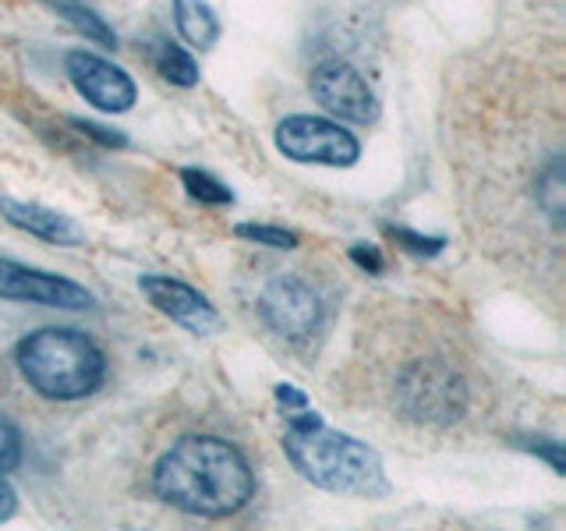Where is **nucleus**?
<instances>
[{
    "mask_svg": "<svg viewBox=\"0 0 566 531\" xmlns=\"http://www.w3.org/2000/svg\"><path fill=\"white\" fill-rule=\"evenodd\" d=\"M153 492L191 518H230L255 496V471L230 439L185 436L156 460Z\"/></svg>",
    "mask_w": 566,
    "mask_h": 531,
    "instance_id": "nucleus-1",
    "label": "nucleus"
},
{
    "mask_svg": "<svg viewBox=\"0 0 566 531\" xmlns=\"http://www.w3.org/2000/svg\"><path fill=\"white\" fill-rule=\"evenodd\" d=\"M283 454H287L291 468L315 489L361 496V500H379L389 492L382 457L368 442L329 429L326 421L301 433L287 429L283 433Z\"/></svg>",
    "mask_w": 566,
    "mask_h": 531,
    "instance_id": "nucleus-2",
    "label": "nucleus"
},
{
    "mask_svg": "<svg viewBox=\"0 0 566 531\" xmlns=\"http://www.w3.org/2000/svg\"><path fill=\"white\" fill-rule=\"evenodd\" d=\"M22 379L46 400H82L106 379V354L78 330L43 326L14 347Z\"/></svg>",
    "mask_w": 566,
    "mask_h": 531,
    "instance_id": "nucleus-3",
    "label": "nucleus"
},
{
    "mask_svg": "<svg viewBox=\"0 0 566 531\" xmlns=\"http://www.w3.org/2000/svg\"><path fill=\"white\" fill-rule=\"evenodd\" d=\"M468 404L471 386L450 362L418 358L397 376V407L418 425H453Z\"/></svg>",
    "mask_w": 566,
    "mask_h": 531,
    "instance_id": "nucleus-4",
    "label": "nucleus"
},
{
    "mask_svg": "<svg viewBox=\"0 0 566 531\" xmlns=\"http://www.w3.org/2000/svg\"><path fill=\"white\" fill-rule=\"evenodd\" d=\"M276 149L294 159V164H318V167H354L361 156V142L336 121L291 114L276 124Z\"/></svg>",
    "mask_w": 566,
    "mask_h": 531,
    "instance_id": "nucleus-5",
    "label": "nucleus"
},
{
    "mask_svg": "<svg viewBox=\"0 0 566 531\" xmlns=\"http://www.w3.org/2000/svg\"><path fill=\"white\" fill-rule=\"evenodd\" d=\"M259 315L270 333L287 344H305L323 326V298L297 277H276L259 294Z\"/></svg>",
    "mask_w": 566,
    "mask_h": 531,
    "instance_id": "nucleus-6",
    "label": "nucleus"
},
{
    "mask_svg": "<svg viewBox=\"0 0 566 531\" xmlns=\"http://www.w3.org/2000/svg\"><path fill=\"white\" fill-rule=\"evenodd\" d=\"M308 85H312L315 103L323 106V111H329L333 117L350 121V124H376L379 121V100L371 93L368 79L354 64H347L340 58L318 61L312 67Z\"/></svg>",
    "mask_w": 566,
    "mask_h": 531,
    "instance_id": "nucleus-7",
    "label": "nucleus"
},
{
    "mask_svg": "<svg viewBox=\"0 0 566 531\" xmlns=\"http://www.w3.org/2000/svg\"><path fill=\"white\" fill-rule=\"evenodd\" d=\"M0 301H22V305H46L64 312L93 309V291L61 273L35 270V266L0 256Z\"/></svg>",
    "mask_w": 566,
    "mask_h": 531,
    "instance_id": "nucleus-8",
    "label": "nucleus"
},
{
    "mask_svg": "<svg viewBox=\"0 0 566 531\" xmlns=\"http://www.w3.org/2000/svg\"><path fill=\"white\" fill-rule=\"evenodd\" d=\"M64 71H67L71 85L78 88V96L85 103H93L103 114H124V111H132L138 100V88L128 71L117 67L114 61L99 58V53L71 50L64 58Z\"/></svg>",
    "mask_w": 566,
    "mask_h": 531,
    "instance_id": "nucleus-9",
    "label": "nucleus"
},
{
    "mask_svg": "<svg viewBox=\"0 0 566 531\" xmlns=\"http://www.w3.org/2000/svg\"><path fill=\"white\" fill-rule=\"evenodd\" d=\"M138 291L146 294V301L156 312H164L167 319H174L177 326H185L195 336H209L223 326V315L212 309V301L185 280H174L164 273H142Z\"/></svg>",
    "mask_w": 566,
    "mask_h": 531,
    "instance_id": "nucleus-10",
    "label": "nucleus"
},
{
    "mask_svg": "<svg viewBox=\"0 0 566 531\" xmlns=\"http://www.w3.org/2000/svg\"><path fill=\"white\" fill-rule=\"evenodd\" d=\"M0 217L14 230H22V235L40 238L57 248H75L85 241V230L71 220L67 212H57L43 202H22V199H14V195H0Z\"/></svg>",
    "mask_w": 566,
    "mask_h": 531,
    "instance_id": "nucleus-11",
    "label": "nucleus"
},
{
    "mask_svg": "<svg viewBox=\"0 0 566 531\" xmlns=\"http://www.w3.org/2000/svg\"><path fill=\"white\" fill-rule=\"evenodd\" d=\"M174 25L185 35V43L209 50L220 40V18L206 0H174Z\"/></svg>",
    "mask_w": 566,
    "mask_h": 531,
    "instance_id": "nucleus-12",
    "label": "nucleus"
},
{
    "mask_svg": "<svg viewBox=\"0 0 566 531\" xmlns=\"http://www.w3.org/2000/svg\"><path fill=\"white\" fill-rule=\"evenodd\" d=\"M149 61L156 67V75L167 79L170 85H181V88L199 85V64H195L191 53L185 46H177L174 40H164V35H159V40H153Z\"/></svg>",
    "mask_w": 566,
    "mask_h": 531,
    "instance_id": "nucleus-13",
    "label": "nucleus"
},
{
    "mask_svg": "<svg viewBox=\"0 0 566 531\" xmlns=\"http://www.w3.org/2000/svg\"><path fill=\"white\" fill-rule=\"evenodd\" d=\"M50 8L57 11V18H64L78 35H85L88 43L106 46V50L117 46V32L106 25V18H99L93 8H85L82 0H50Z\"/></svg>",
    "mask_w": 566,
    "mask_h": 531,
    "instance_id": "nucleus-14",
    "label": "nucleus"
},
{
    "mask_svg": "<svg viewBox=\"0 0 566 531\" xmlns=\"http://www.w3.org/2000/svg\"><path fill=\"white\" fill-rule=\"evenodd\" d=\"M535 199H538V209L548 217V223L559 230L563 227V217H566V170H563V159L559 156H553L538 170Z\"/></svg>",
    "mask_w": 566,
    "mask_h": 531,
    "instance_id": "nucleus-15",
    "label": "nucleus"
},
{
    "mask_svg": "<svg viewBox=\"0 0 566 531\" xmlns=\"http://www.w3.org/2000/svg\"><path fill=\"white\" fill-rule=\"evenodd\" d=\"M181 185L188 191V199H195L199 206H234V191H230L223 181H217L212 174L206 170H195V167H185L181 170Z\"/></svg>",
    "mask_w": 566,
    "mask_h": 531,
    "instance_id": "nucleus-16",
    "label": "nucleus"
},
{
    "mask_svg": "<svg viewBox=\"0 0 566 531\" xmlns=\"http://www.w3.org/2000/svg\"><path fill=\"white\" fill-rule=\"evenodd\" d=\"M386 235L394 238L403 252H411L415 259H436L447 252V238L442 235H421V230L397 227V223H386Z\"/></svg>",
    "mask_w": 566,
    "mask_h": 531,
    "instance_id": "nucleus-17",
    "label": "nucleus"
},
{
    "mask_svg": "<svg viewBox=\"0 0 566 531\" xmlns=\"http://www.w3.org/2000/svg\"><path fill=\"white\" fill-rule=\"evenodd\" d=\"M234 235L241 241H252V244H262V248H280V252H291V248H297L294 230L276 227V223H238Z\"/></svg>",
    "mask_w": 566,
    "mask_h": 531,
    "instance_id": "nucleus-18",
    "label": "nucleus"
},
{
    "mask_svg": "<svg viewBox=\"0 0 566 531\" xmlns=\"http://www.w3.org/2000/svg\"><path fill=\"white\" fill-rule=\"evenodd\" d=\"M510 442H513L517 450H524V454H531V457L545 460V465L553 468L556 475H566V465H563V442H559V439H553V436H513Z\"/></svg>",
    "mask_w": 566,
    "mask_h": 531,
    "instance_id": "nucleus-19",
    "label": "nucleus"
},
{
    "mask_svg": "<svg viewBox=\"0 0 566 531\" xmlns=\"http://www.w3.org/2000/svg\"><path fill=\"white\" fill-rule=\"evenodd\" d=\"M71 128H78V135H85L88 142H96V146H103V149H124V146H128V135L117 132V128H106V124H96V121L71 117Z\"/></svg>",
    "mask_w": 566,
    "mask_h": 531,
    "instance_id": "nucleus-20",
    "label": "nucleus"
},
{
    "mask_svg": "<svg viewBox=\"0 0 566 531\" xmlns=\"http://www.w3.org/2000/svg\"><path fill=\"white\" fill-rule=\"evenodd\" d=\"M18 465H22V436L8 418H0V475L14 471Z\"/></svg>",
    "mask_w": 566,
    "mask_h": 531,
    "instance_id": "nucleus-21",
    "label": "nucleus"
},
{
    "mask_svg": "<svg viewBox=\"0 0 566 531\" xmlns=\"http://www.w3.org/2000/svg\"><path fill=\"white\" fill-rule=\"evenodd\" d=\"M350 262L358 266V270H365V273H371V277H379L382 270H386V259H382V252L376 244H365V241H358V244H350Z\"/></svg>",
    "mask_w": 566,
    "mask_h": 531,
    "instance_id": "nucleus-22",
    "label": "nucleus"
},
{
    "mask_svg": "<svg viewBox=\"0 0 566 531\" xmlns=\"http://www.w3.org/2000/svg\"><path fill=\"white\" fill-rule=\"evenodd\" d=\"M273 397H276V404L283 407V412H294V407H308V394H305V389H297L294 383H276Z\"/></svg>",
    "mask_w": 566,
    "mask_h": 531,
    "instance_id": "nucleus-23",
    "label": "nucleus"
},
{
    "mask_svg": "<svg viewBox=\"0 0 566 531\" xmlns=\"http://www.w3.org/2000/svg\"><path fill=\"white\" fill-rule=\"evenodd\" d=\"M14 510H18V496H14V489L4 482V475H0V524L11 521V518H14Z\"/></svg>",
    "mask_w": 566,
    "mask_h": 531,
    "instance_id": "nucleus-24",
    "label": "nucleus"
}]
</instances>
